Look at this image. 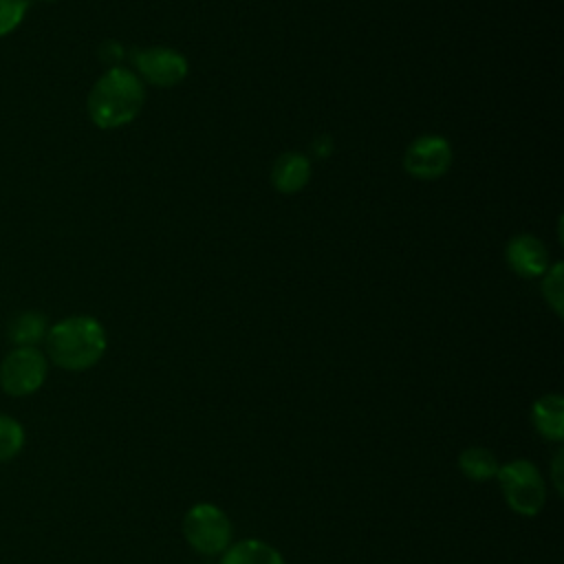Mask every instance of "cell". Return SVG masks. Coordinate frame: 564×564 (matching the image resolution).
Listing matches in <instances>:
<instances>
[{"mask_svg": "<svg viewBox=\"0 0 564 564\" xmlns=\"http://www.w3.org/2000/svg\"><path fill=\"white\" fill-rule=\"evenodd\" d=\"M46 359L55 366L82 372L93 368L106 352L108 337L104 326L90 315H70L48 326L44 337Z\"/></svg>", "mask_w": 564, "mask_h": 564, "instance_id": "cell-1", "label": "cell"}, {"mask_svg": "<svg viewBox=\"0 0 564 564\" xmlns=\"http://www.w3.org/2000/svg\"><path fill=\"white\" fill-rule=\"evenodd\" d=\"M143 84L137 73L115 66L88 93V117L97 128L112 130L130 123L143 108Z\"/></svg>", "mask_w": 564, "mask_h": 564, "instance_id": "cell-2", "label": "cell"}, {"mask_svg": "<svg viewBox=\"0 0 564 564\" xmlns=\"http://www.w3.org/2000/svg\"><path fill=\"white\" fill-rule=\"evenodd\" d=\"M496 478L511 511L524 518H533L542 511L546 502V485L533 463L524 458L505 463L498 467Z\"/></svg>", "mask_w": 564, "mask_h": 564, "instance_id": "cell-3", "label": "cell"}, {"mask_svg": "<svg viewBox=\"0 0 564 564\" xmlns=\"http://www.w3.org/2000/svg\"><path fill=\"white\" fill-rule=\"evenodd\" d=\"M183 535L200 555H218L231 544V520L220 507L198 502L183 518Z\"/></svg>", "mask_w": 564, "mask_h": 564, "instance_id": "cell-4", "label": "cell"}, {"mask_svg": "<svg viewBox=\"0 0 564 564\" xmlns=\"http://www.w3.org/2000/svg\"><path fill=\"white\" fill-rule=\"evenodd\" d=\"M48 372V359L37 346H15L0 364V388L9 397H29L37 392Z\"/></svg>", "mask_w": 564, "mask_h": 564, "instance_id": "cell-5", "label": "cell"}, {"mask_svg": "<svg viewBox=\"0 0 564 564\" xmlns=\"http://www.w3.org/2000/svg\"><path fill=\"white\" fill-rule=\"evenodd\" d=\"M405 170L421 181H434L443 176L452 165V148L447 139L436 134L419 137L403 156Z\"/></svg>", "mask_w": 564, "mask_h": 564, "instance_id": "cell-6", "label": "cell"}, {"mask_svg": "<svg viewBox=\"0 0 564 564\" xmlns=\"http://www.w3.org/2000/svg\"><path fill=\"white\" fill-rule=\"evenodd\" d=\"M134 66L139 75L161 88L176 86L187 75V59L167 46H150L134 53Z\"/></svg>", "mask_w": 564, "mask_h": 564, "instance_id": "cell-7", "label": "cell"}, {"mask_svg": "<svg viewBox=\"0 0 564 564\" xmlns=\"http://www.w3.org/2000/svg\"><path fill=\"white\" fill-rule=\"evenodd\" d=\"M507 264L522 278H538L549 269V249L535 236H516L507 245Z\"/></svg>", "mask_w": 564, "mask_h": 564, "instance_id": "cell-8", "label": "cell"}, {"mask_svg": "<svg viewBox=\"0 0 564 564\" xmlns=\"http://www.w3.org/2000/svg\"><path fill=\"white\" fill-rule=\"evenodd\" d=\"M311 178V163L300 152H286L282 154L271 172L273 187L282 194H295L300 192Z\"/></svg>", "mask_w": 564, "mask_h": 564, "instance_id": "cell-9", "label": "cell"}, {"mask_svg": "<svg viewBox=\"0 0 564 564\" xmlns=\"http://www.w3.org/2000/svg\"><path fill=\"white\" fill-rule=\"evenodd\" d=\"M533 425L540 436L549 441H562L564 436V399L555 392L540 397L531 410Z\"/></svg>", "mask_w": 564, "mask_h": 564, "instance_id": "cell-10", "label": "cell"}, {"mask_svg": "<svg viewBox=\"0 0 564 564\" xmlns=\"http://www.w3.org/2000/svg\"><path fill=\"white\" fill-rule=\"evenodd\" d=\"M220 564H284V557L262 540H240L227 546Z\"/></svg>", "mask_w": 564, "mask_h": 564, "instance_id": "cell-11", "label": "cell"}, {"mask_svg": "<svg viewBox=\"0 0 564 564\" xmlns=\"http://www.w3.org/2000/svg\"><path fill=\"white\" fill-rule=\"evenodd\" d=\"M48 333V322L37 311H22L7 324V337L13 346H37Z\"/></svg>", "mask_w": 564, "mask_h": 564, "instance_id": "cell-12", "label": "cell"}, {"mask_svg": "<svg viewBox=\"0 0 564 564\" xmlns=\"http://www.w3.org/2000/svg\"><path fill=\"white\" fill-rule=\"evenodd\" d=\"M458 467H460L465 478H469L474 482H487V480L496 478L500 465H498L496 454L491 449L480 447V445H471V447L460 452Z\"/></svg>", "mask_w": 564, "mask_h": 564, "instance_id": "cell-13", "label": "cell"}, {"mask_svg": "<svg viewBox=\"0 0 564 564\" xmlns=\"http://www.w3.org/2000/svg\"><path fill=\"white\" fill-rule=\"evenodd\" d=\"M24 447V427L18 419L0 412V463L13 460Z\"/></svg>", "mask_w": 564, "mask_h": 564, "instance_id": "cell-14", "label": "cell"}, {"mask_svg": "<svg viewBox=\"0 0 564 564\" xmlns=\"http://www.w3.org/2000/svg\"><path fill=\"white\" fill-rule=\"evenodd\" d=\"M29 9V0H0V37L20 26Z\"/></svg>", "mask_w": 564, "mask_h": 564, "instance_id": "cell-15", "label": "cell"}, {"mask_svg": "<svg viewBox=\"0 0 564 564\" xmlns=\"http://www.w3.org/2000/svg\"><path fill=\"white\" fill-rule=\"evenodd\" d=\"M542 291H544V300L551 304V308L562 315V297H564V284H562V264H553L551 269H546V278L542 282Z\"/></svg>", "mask_w": 564, "mask_h": 564, "instance_id": "cell-16", "label": "cell"}, {"mask_svg": "<svg viewBox=\"0 0 564 564\" xmlns=\"http://www.w3.org/2000/svg\"><path fill=\"white\" fill-rule=\"evenodd\" d=\"M562 452L555 454L553 458V465H551V480H553V487L557 494H562Z\"/></svg>", "mask_w": 564, "mask_h": 564, "instance_id": "cell-17", "label": "cell"}, {"mask_svg": "<svg viewBox=\"0 0 564 564\" xmlns=\"http://www.w3.org/2000/svg\"><path fill=\"white\" fill-rule=\"evenodd\" d=\"M40 2H55V0H40Z\"/></svg>", "mask_w": 564, "mask_h": 564, "instance_id": "cell-18", "label": "cell"}]
</instances>
